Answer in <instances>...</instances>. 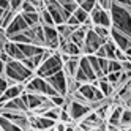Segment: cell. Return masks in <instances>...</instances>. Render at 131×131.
<instances>
[{
    "label": "cell",
    "mask_w": 131,
    "mask_h": 131,
    "mask_svg": "<svg viewBox=\"0 0 131 131\" xmlns=\"http://www.w3.org/2000/svg\"><path fill=\"white\" fill-rule=\"evenodd\" d=\"M29 2H30L32 5H35L38 11H41V10H44V8H46V5H44L43 0H29Z\"/></svg>",
    "instance_id": "39"
},
{
    "label": "cell",
    "mask_w": 131,
    "mask_h": 131,
    "mask_svg": "<svg viewBox=\"0 0 131 131\" xmlns=\"http://www.w3.org/2000/svg\"><path fill=\"white\" fill-rule=\"evenodd\" d=\"M68 98H70V96H68ZM90 111H92V106L89 104V103H79V101H76V100H71V98H70V109H68V112H70L73 122L82 120Z\"/></svg>",
    "instance_id": "8"
},
{
    "label": "cell",
    "mask_w": 131,
    "mask_h": 131,
    "mask_svg": "<svg viewBox=\"0 0 131 131\" xmlns=\"http://www.w3.org/2000/svg\"><path fill=\"white\" fill-rule=\"evenodd\" d=\"M106 41L100 38L98 33L95 30H87V35H85V40H84V46H82V54L84 55H90V54H95L103 44Z\"/></svg>",
    "instance_id": "5"
},
{
    "label": "cell",
    "mask_w": 131,
    "mask_h": 131,
    "mask_svg": "<svg viewBox=\"0 0 131 131\" xmlns=\"http://www.w3.org/2000/svg\"><path fill=\"white\" fill-rule=\"evenodd\" d=\"M85 57H87V60L90 62L93 71H95V74H96V78L100 79V78L104 76V74H103V71H101V68H100V63H98V57H96V55H95V54H90V55H85Z\"/></svg>",
    "instance_id": "22"
},
{
    "label": "cell",
    "mask_w": 131,
    "mask_h": 131,
    "mask_svg": "<svg viewBox=\"0 0 131 131\" xmlns=\"http://www.w3.org/2000/svg\"><path fill=\"white\" fill-rule=\"evenodd\" d=\"M65 131H76V125L68 123V125H67V129H65Z\"/></svg>",
    "instance_id": "45"
},
{
    "label": "cell",
    "mask_w": 131,
    "mask_h": 131,
    "mask_svg": "<svg viewBox=\"0 0 131 131\" xmlns=\"http://www.w3.org/2000/svg\"><path fill=\"white\" fill-rule=\"evenodd\" d=\"M44 117H48V118H52V120H55L57 122L59 120V115H60V107H57V106H52L51 109H48L43 114Z\"/></svg>",
    "instance_id": "29"
},
{
    "label": "cell",
    "mask_w": 131,
    "mask_h": 131,
    "mask_svg": "<svg viewBox=\"0 0 131 131\" xmlns=\"http://www.w3.org/2000/svg\"><path fill=\"white\" fill-rule=\"evenodd\" d=\"M38 13H40V24H43V25H55L51 13L46 10V8L41 10V11H38Z\"/></svg>",
    "instance_id": "24"
},
{
    "label": "cell",
    "mask_w": 131,
    "mask_h": 131,
    "mask_svg": "<svg viewBox=\"0 0 131 131\" xmlns=\"http://www.w3.org/2000/svg\"><path fill=\"white\" fill-rule=\"evenodd\" d=\"M120 71H123V68H122V62H118V60H109L107 73H120Z\"/></svg>",
    "instance_id": "30"
},
{
    "label": "cell",
    "mask_w": 131,
    "mask_h": 131,
    "mask_svg": "<svg viewBox=\"0 0 131 131\" xmlns=\"http://www.w3.org/2000/svg\"><path fill=\"white\" fill-rule=\"evenodd\" d=\"M125 107H128V109H131V96H128V98L125 100Z\"/></svg>",
    "instance_id": "46"
},
{
    "label": "cell",
    "mask_w": 131,
    "mask_h": 131,
    "mask_svg": "<svg viewBox=\"0 0 131 131\" xmlns=\"http://www.w3.org/2000/svg\"><path fill=\"white\" fill-rule=\"evenodd\" d=\"M43 32H44V46L48 49L59 51V48H60V35L57 32V27L55 25H43Z\"/></svg>",
    "instance_id": "6"
},
{
    "label": "cell",
    "mask_w": 131,
    "mask_h": 131,
    "mask_svg": "<svg viewBox=\"0 0 131 131\" xmlns=\"http://www.w3.org/2000/svg\"><path fill=\"white\" fill-rule=\"evenodd\" d=\"M95 55L96 57H103V59H107V55H106V48H104V44L101 46V48L95 52Z\"/></svg>",
    "instance_id": "41"
},
{
    "label": "cell",
    "mask_w": 131,
    "mask_h": 131,
    "mask_svg": "<svg viewBox=\"0 0 131 131\" xmlns=\"http://www.w3.org/2000/svg\"><path fill=\"white\" fill-rule=\"evenodd\" d=\"M3 14H5V10H3V8H0V19H2Z\"/></svg>",
    "instance_id": "47"
},
{
    "label": "cell",
    "mask_w": 131,
    "mask_h": 131,
    "mask_svg": "<svg viewBox=\"0 0 131 131\" xmlns=\"http://www.w3.org/2000/svg\"><path fill=\"white\" fill-rule=\"evenodd\" d=\"M35 76V73L30 71L25 65L19 60H11L6 63V68H5V78H10L17 84H25L29 82L32 78Z\"/></svg>",
    "instance_id": "2"
},
{
    "label": "cell",
    "mask_w": 131,
    "mask_h": 131,
    "mask_svg": "<svg viewBox=\"0 0 131 131\" xmlns=\"http://www.w3.org/2000/svg\"><path fill=\"white\" fill-rule=\"evenodd\" d=\"M11 2V11L17 13V11H21V6L24 3V0H10Z\"/></svg>",
    "instance_id": "38"
},
{
    "label": "cell",
    "mask_w": 131,
    "mask_h": 131,
    "mask_svg": "<svg viewBox=\"0 0 131 131\" xmlns=\"http://www.w3.org/2000/svg\"><path fill=\"white\" fill-rule=\"evenodd\" d=\"M85 35H87V30L82 27V24H81V27L79 29H76L73 33H71V36H70V40L74 43V44H78L79 48L82 49V46H84V40H85Z\"/></svg>",
    "instance_id": "18"
},
{
    "label": "cell",
    "mask_w": 131,
    "mask_h": 131,
    "mask_svg": "<svg viewBox=\"0 0 131 131\" xmlns=\"http://www.w3.org/2000/svg\"><path fill=\"white\" fill-rule=\"evenodd\" d=\"M0 131H2V129H0Z\"/></svg>",
    "instance_id": "50"
},
{
    "label": "cell",
    "mask_w": 131,
    "mask_h": 131,
    "mask_svg": "<svg viewBox=\"0 0 131 131\" xmlns=\"http://www.w3.org/2000/svg\"><path fill=\"white\" fill-rule=\"evenodd\" d=\"M98 63H100V68L103 71V74H107V65H109V59H103V57H98Z\"/></svg>",
    "instance_id": "37"
},
{
    "label": "cell",
    "mask_w": 131,
    "mask_h": 131,
    "mask_svg": "<svg viewBox=\"0 0 131 131\" xmlns=\"http://www.w3.org/2000/svg\"><path fill=\"white\" fill-rule=\"evenodd\" d=\"M0 129L2 131H24L19 125H16L14 122H11L10 118H6L3 115H0Z\"/></svg>",
    "instance_id": "19"
},
{
    "label": "cell",
    "mask_w": 131,
    "mask_h": 131,
    "mask_svg": "<svg viewBox=\"0 0 131 131\" xmlns=\"http://www.w3.org/2000/svg\"><path fill=\"white\" fill-rule=\"evenodd\" d=\"M0 8H3V10H11V2L10 0H0Z\"/></svg>",
    "instance_id": "43"
},
{
    "label": "cell",
    "mask_w": 131,
    "mask_h": 131,
    "mask_svg": "<svg viewBox=\"0 0 131 131\" xmlns=\"http://www.w3.org/2000/svg\"><path fill=\"white\" fill-rule=\"evenodd\" d=\"M27 29H29V25H27V22L24 21V17H22V14L19 13V14H14V17H13V21L10 22V25L5 29V33H6V36H11V35H14V33H22V32H25Z\"/></svg>",
    "instance_id": "11"
},
{
    "label": "cell",
    "mask_w": 131,
    "mask_h": 131,
    "mask_svg": "<svg viewBox=\"0 0 131 131\" xmlns=\"http://www.w3.org/2000/svg\"><path fill=\"white\" fill-rule=\"evenodd\" d=\"M79 68L89 76L90 82H93V81H96V79H98V78H96V74H95V71H93V68H92V65H90V62L87 60V57H85L84 54L81 55V59H79Z\"/></svg>",
    "instance_id": "14"
},
{
    "label": "cell",
    "mask_w": 131,
    "mask_h": 131,
    "mask_svg": "<svg viewBox=\"0 0 131 131\" xmlns=\"http://www.w3.org/2000/svg\"><path fill=\"white\" fill-rule=\"evenodd\" d=\"M109 13L112 17V27L123 32L125 35H128L131 38V13L128 8L120 6L117 3H112Z\"/></svg>",
    "instance_id": "1"
},
{
    "label": "cell",
    "mask_w": 131,
    "mask_h": 131,
    "mask_svg": "<svg viewBox=\"0 0 131 131\" xmlns=\"http://www.w3.org/2000/svg\"><path fill=\"white\" fill-rule=\"evenodd\" d=\"M95 87H96V85H93V84H90V82L81 84V85H79L81 95L85 98L89 103H93V100H95Z\"/></svg>",
    "instance_id": "17"
},
{
    "label": "cell",
    "mask_w": 131,
    "mask_h": 131,
    "mask_svg": "<svg viewBox=\"0 0 131 131\" xmlns=\"http://www.w3.org/2000/svg\"><path fill=\"white\" fill-rule=\"evenodd\" d=\"M62 70H63V62H62V57H60V52L57 51V52H54L49 59H46L40 65L38 70L35 71V74L46 79V78H49V76H52V74L59 73Z\"/></svg>",
    "instance_id": "3"
},
{
    "label": "cell",
    "mask_w": 131,
    "mask_h": 131,
    "mask_svg": "<svg viewBox=\"0 0 131 131\" xmlns=\"http://www.w3.org/2000/svg\"><path fill=\"white\" fill-rule=\"evenodd\" d=\"M14 11H11V10H6L5 11V14L2 16V19H0V29L2 30H5L8 25H10V22L13 21V17H14Z\"/></svg>",
    "instance_id": "25"
},
{
    "label": "cell",
    "mask_w": 131,
    "mask_h": 131,
    "mask_svg": "<svg viewBox=\"0 0 131 131\" xmlns=\"http://www.w3.org/2000/svg\"><path fill=\"white\" fill-rule=\"evenodd\" d=\"M120 73H122V71H120ZM120 73H107V74H106V79H107V81H109L114 87H117V84H118Z\"/></svg>",
    "instance_id": "36"
},
{
    "label": "cell",
    "mask_w": 131,
    "mask_h": 131,
    "mask_svg": "<svg viewBox=\"0 0 131 131\" xmlns=\"http://www.w3.org/2000/svg\"><path fill=\"white\" fill-rule=\"evenodd\" d=\"M24 85H25V92L41 93V95H46V96H52V95H57V93H59L44 78H40V76H36V74L29 82H25Z\"/></svg>",
    "instance_id": "4"
},
{
    "label": "cell",
    "mask_w": 131,
    "mask_h": 131,
    "mask_svg": "<svg viewBox=\"0 0 131 131\" xmlns=\"http://www.w3.org/2000/svg\"><path fill=\"white\" fill-rule=\"evenodd\" d=\"M49 100L52 101V104L54 106H57V107H62L65 103H67V96H63V95H60V93H57V95H52V96H49Z\"/></svg>",
    "instance_id": "31"
},
{
    "label": "cell",
    "mask_w": 131,
    "mask_h": 131,
    "mask_svg": "<svg viewBox=\"0 0 131 131\" xmlns=\"http://www.w3.org/2000/svg\"><path fill=\"white\" fill-rule=\"evenodd\" d=\"M73 14L76 16V19H78L81 24H84V22H85L89 17H90V14H89L85 10H84V8H81V6H78L76 10H74V13H73Z\"/></svg>",
    "instance_id": "28"
},
{
    "label": "cell",
    "mask_w": 131,
    "mask_h": 131,
    "mask_svg": "<svg viewBox=\"0 0 131 131\" xmlns=\"http://www.w3.org/2000/svg\"><path fill=\"white\" fill-rule=\"evenodd\" d=\"M8 89V84H6V78L5 76H0V96L3 95V92Z\"/></svg>",
    "instance_id": "40"
},
{
    "label": "cell",
    "mask_w": 131,
    "mask_h": 131,
    "mask_svg": "<svg viewBox=\"0 0 131 131\" xmlns=\"http://www.w3.org/2000/svg\"><path fill=\"white\" fill-rule=\"evenodd\" d=\"M0 60L5 62V63H8V62H11L13 59H11V57H10V55H8L5 51H2V52H0Z\"/></svg>",
    "instance_id": "44"
},
{
    "label": "cell",
    "mask_w": 131,
    "mask_h": 131,
    "mask_svg": "<svg viewBox=\"0 0 131 131\" xmlns=\"http://www.w3.org/2000/svg\"><path fill=\"white\" fill-rule=\"evenodd\" d=\"M93 30H95V32L98 33V36H100V38H103L104 41H107V40L111 38V29H109V27L95 25V27H93Z\"/></svg>",
    "instance_id": "26"
},
{
    "label": "cell",
    "mask_w": 131,
    "mask_h": 131,
    "mask_svg": "<svg viewBox=\"0 0 131 131\" xmlns=\"http://www.w3.org/2000/svg\"><path fill=\"white\" fill-rule=\"evenodd\" d=\"M3 51H5L8 55H10L13 60H19V62H22V60L25 59V55H24V52L21 51L19 44H17V43H13V41H10V40L5 43Z\"/></svg>",
    "instance_id": "13"
},
{
    "label": "cell",
    "mask_w": 131,
    "mask_h": 131,
    "mask_svg": "<svg viewBox=\"0 0 131 131\" xmlns=\"http://www.w3.org/2000/svg\"><path fill=\"white\" fill-rule=\"evenodd\" d=\"M111 40L115 43V46L118 49L125 51L126 48H129L131 46V38L128 35H125L123 32H120L117 29H114V27H111Z\"/></svg>",
    "instance_id": "12"
},
{
    "label": "cell",
    "mask_w": 131,
    "mask_h": 131,
    "mask_svg": "<svg viewBox=\"0 0 131 131\" xmlns=\"http://www.w3.org/2000/svg\"><path fill=\"white\" fill-rule=\"evenodd\" d=\"M57 27V32H59V35L62 36V38H67V40H70V36H71V33L74 32L71 27H68L67 24H59V25H55Z\"/></svg>",
    "instance_id": "27"
},
{
    "label": "cell",
    "mask_w": 131,
    "mask_h": 131,
    "mask_svg": "<svg viewBox=\"0 0 131 131\" xmlns=\"http://www.w3.org/2000/svg\"><path fill=\"white\" fill-rule=\"evenodd\" d=\"M131 126V109L125 107L123 109V114H122V118H120V126L122 129H126Z\"/></svg>",
    "instance_id": "23"
},
{
    "label": "cell",
    "mask_w": 131,
    "mask_h": 131,
    "mask_svg": "<svg viewBox=\"0 0 131 131\" xmlns=\"http://www.w3.org/2000/svg\"><path fill=\"white\" fill-rule=\"evenodd\" d=\"M114 3H117L120 6H125V8H131V0H114Z\"/></svg>",
    "instance_id": "42"
},
{
    "label": "cell",
    "mask_w": 131,
    "mask_h": 131,
    "mask_svg": "<svg viewBox=\"0 0 131 131\" xmlns=\"http://www.w3.org/2000/svg\"><path fill=\"white\" fill-rule=\"evenodd\" d=\"M90 19L93 22V25H103V27H112V17L109 10H103V8L96 3L95 8L90 13Z\"/></svg>",
    "instance_id": "7"
},
{
    "label": "cell",
    "mask_w": 131,
    "mask_h": 131,
    "mask_svg": "<svg viewBox=\"0 0 131 131\" xmlns=\"http://www.w3.org/2000/svg\"><path fill=\"white\" fill-rule=\"evenodd\" d=\"M74 2H76V3H78V5H81V3H82V2H84V0H74Z\"/></svg>",
    "instance_id": "48"
},
{
    "label": "cell",
    "mask_w": 131,
    "mask_h": 131,
    "mask_svg": "<svg viewBox=\"0 0 131 131\" xmlns=\"http://www.w3.org/2000/svg\"><path fill=\"white\" fill-rule=\"evenodd\" d=\"M95 5H96V0H84V2L79 5L81 8H84V10H85L89 14L92 13V10L93 8H95Z\"/></svg>",
    "instance_id": "34"
},
{
    "label": "cell",
    "mask_w": 131,
    "mask_h": 131,
    "mask_svg": "<svg viewBox=\"0 0 131 131\" xmlns=\"http://www.w3.org/2000/svg\"><path fill=\"white\" fill-rule=\"evenodd\" d=\"M57 2L60 3V6L63 8V11L67 13L68 17H70V16L74 13V10H76V8L79 6L76 2H74V0H57Z\"/></svg>",
    "instance_id": "20"
},
{
    "label": "cell",
    "mask_w": 131,
    "mask_h": 131,
    "mask_svg": "<svg viewBox=\"0 0 131 131\" xmlns=\"http://www.w3.org/2000/svg\"><path fill=\"white\" fill-rule=\"evenodd\" d=\"M21 98L27 103V107H29V111H35L36 107H40L41 104H44L46 101L49 100V96L46 95H41V93H32V92H22Z\"/></svg>",
    "instance_id": "10"
},
{
    "label": "cell",
    "mask_w": 131,
    "mask_h": 131,
    "mask_svg": "<svg viewBox=\"0 0 131 131\" xmlns=\"http://www.w3.org/2000/svg\"><path fill=\"white\" fill-rule=\"evenodd\" d=\"M46 81H48L60 95L68 96V78H67V74H65L63 70L59 71V73H55V74H52V76H49V78H46Z\"/></svg>",
    "instance_id": "9"
},
{
    "label": "cell",
    "mask_w": 131,
    "mask_h": 131,
    "mask_svg": "<svg viewBox=\"0 0 131 131\" xmlns=\"http://www.w3.org/2000/svg\"><path fill=\"white\" fill-rule=\"evenodd\" d=\"M74 79H76L79 84H87V82H90V79H89V76L85 73H84L81 68H78V71H76V74H74Z\"/></svg>",
    "instance_id": "32"
},
{
    "label": "cell",
    "mask_w": 131,
    "mask_h": 131,
    "mask_svg": "<svg viewBox=\"0 0 131 131\" xmlns=\"http://www.w3.org/2000/svg\"><path fill=\"white\" fill-rule=\"evenodd\" d=\"M54 131H57V129H55V128H54Z\"/></svg>",
    "instance_id": "49"
},
{
    "label": "cell",
    "mask_w": 131,
    "mask_h": 131,
    "mask_svg": "<svg viewBox=\"0 0 131 131\" xmlns=\"http://www.w3.org/2000/svg\"><path fill=\"white\" fill-rule=\"evenodd\" d=\"M79 59H81V55H78V57H71L67 63H63V71H65L67 76L74 78V74H76V71L79 68Z\"/></svg>",
    "instance_id": "15"
},
{
    "label": "cell",
    "mask_w": 131,
    "mask_h": 131,
    "mask_svg": "<svg viewBox=\"0 0 131 131\" xmlns=\"http://www.w3.org/2000/svg\"><path fill=\"white\" fill-rule=\"evenodd\" d=\"M35 11H38V10H36V6L32 5L29 0H24V3L21 6V13H35Z\"/></svg>",
    "instance_id": "33"
},
{
    "label": "cell",
    "mask_w": 131,
    "mask_h": 131,
    "mask_svg": "<svg viewBox=\"0 0 131 131\" xmlns=\"http://www.w3.org/2000/svg\"><path fill=\"white\" fill-rule=\"evenodd\" d=\"M65 24H67L68 27H71L73 30H76V29H79V27H81V22L76 19V16H74V14H71L68 19H67V22H65Z\"/></svg>",
    "instance_id": "35"
},
{
    "label": "cell",
    "mask_w": 131,
    "mask_h": 131,
    "mask_svg": "<svg viewBox=\"0 0 131 131\" xmlns=\"http://www.w3.org/2000/svg\"><path fill=\"white\" fill-rule=\"evenodd\" d=\"M98 89L103 92V95H104L106 98H111V96L115 93V87L106 79V76H103V78L98 79Z\"/></svg>",
    "instance_id": "16"
},
{
    "label": "cell",
    "mask_w": 131,
    "mask_h": 131,
    "mask_svg": "<svg viewBox=\"0 0 131 131\" xmlns=\"http://www.w3.org/2000/svg\"><path fill=\"white\" fill-rule=\"evenodd\" d=\"M24 21L27 22L29 27H33V25H38L40 24V13L35 11V13H21Z\"/></svg>",
    "instance_id": "21"
}]
</instances>
